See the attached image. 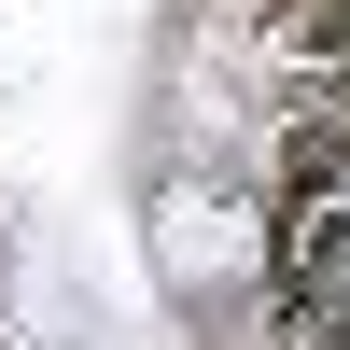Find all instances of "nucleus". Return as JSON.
Masks as SVG:
<instances>
[{"label":"nucleus","instance_id":"obj_1","mask_svg":"<svg viewBox=\"0 0 350 350\" xmlns=\"http://www.w3.org/2000/svg\"><path fill=\"white\" fill-rule=\"evenodd\" d=\"M252 267H267V224H252V196H239V183H211V168L154 183V280H168L183 308L239 295Z\"/></svg>","mask_w":350,"mask_h":350}]
</instances>
